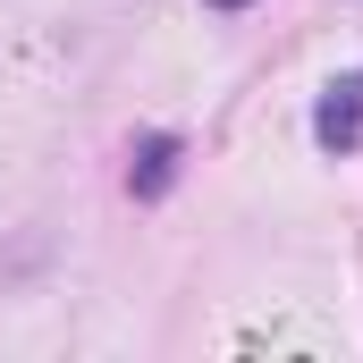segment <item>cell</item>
I'll list each match as a JSON object with an SVG mask.
<instances>
[{"mask_svg":"<svg viewBox=\"0 0 363 363\" xmlns=\"http://www.w3.org/2000/svg\"><path fill=\"white\" fill-rule=\"evenodd\" d=\"M178 135H144V144H135V169H127V186H135V194H144V203H161V194H169V178H178Z\"/></svg>","mask_w":363,"mask_h":363,"instance_id":"cell-2","label":"cell"},{"mask_svg":"<svg viewBox=\"0 0 363 363\" xmlns=\"http://www.w3.org/2000/svg\"><path fill=\"white\" fill-rule=\"evenodd\" d=\"M211 9H245V0H211Z\"/></svg>","mask_w":363,"mask_h":363,"instance_id":"cell-3","label":"cell"},{"mask_svg":"<svg viewBox=\"0 0 363 363\" xmlns=\"http://www.w3.org/2000/svg\"><path fill=\"white\" fill-rule=\"evenodd\" d=\"M313 144L321 152H355L363 144V68H347V77L321 85V101H313Z\"/></svg>","mask_w":363,"mask_h":363,"instance_id":"cell-1","label":"cell"}]
</instances>
